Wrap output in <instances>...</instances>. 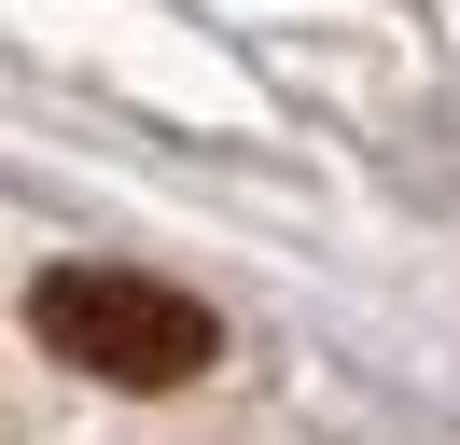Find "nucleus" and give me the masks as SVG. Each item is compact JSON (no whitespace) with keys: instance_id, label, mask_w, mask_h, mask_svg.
<instances>
[{"instance_id":"1","label":"nucleus","mask_w":460,"mask_h":445,"mask_svg":"<svg viewBox=\"0 0 460 445\" xmlns=\"http://www.w3.org/2000/svg\"><path fill=\"white\" fill-rule=\"evenodd\" d=\"M29 334L70 376H112V389H181V376L224 362V320L196 292H168V278H140V265H42L29 278Z\"/></svg>"}]
</instances>
